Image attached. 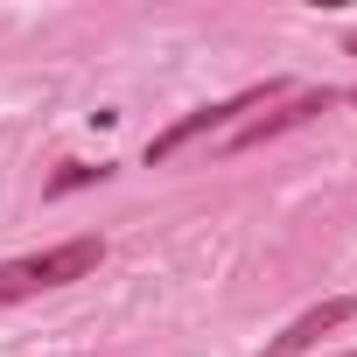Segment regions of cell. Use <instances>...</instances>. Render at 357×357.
<instances>
[{
	"instance_id": "cell-6",
	"label": "cell",
	"mask_w": 357,
	"mask_h": 357,
	"mask_svg": "<svg viewBox=\"0 0 357 357\" xmlns=\"http://www.w3.org/2000/svg\"><path fill=\"white\" fill-rule=\"evenodd\" d=\"M350 105H357V91H350Z\"/></svg>"
},
{
	"instance_id": "cell-7",
	"label": "cell",
	"mask_w": 357,
	"mask_h": 357,
	"mask_svg": "<svg viewBox=\"0 0 357 357\" xmlns=\"http://www.w3.org/2000/svg\"><path fill=\"white\" fill-rule=\"evenodd\" d=\"M350 357H357V350H350Z\"/></svg>"
},
{
	"instance_id": "cell-2",
	"label": "cell",
	"mask_w": 357,
	"mask_h": 357,
	"mask_svg": "<svg viewBox=\"0 0 357 357\" xmlns=\"http://www.w3.org/2000/svg\"><path fill=\"white\" fill-rule=\"evenodd\" d=\"M287 98V84H252V91H238V98H218V105H197L190 119H175L168 133H154L147 140V168L154 161H175L183 147H197L204 133H225V126H245V112H266V105H280Z\"/></svg>"
},
{
	"instance_id": "cell-3",
	"label": "cell",
	"mask_w": 357,
	"mask_h": 357,
	"mask_svg": "<svg viewBox=\"0 0 357 357\" xmlns=\"http://www.w3.org/2000/svg\"><path fill=\"white\" fill-rule=\"evenodd\" d=\"M315 112H329V91H287L273 112H259V119H245V126H231V147H259V140H280V133H294V126H308Z\"/></svg>"
},
{
	"instance_id": "cell-4",
	"label": "cell",
	"mask_w": 357,
	"mask_h": 357,
	"mask_svg": "<svg viewBox=\"0 0 357 357\" xmlns=\"http://www.w3.org/2000/svg\"><path fill=\"white\" fill-rule=\"evenodd\" d=\"M343 322H357V294H336V301H322V308H308V315H294L273 343H266V357H301V350H315L329 329H343Z\"/></svg>"
},
{
	"instance_id": "cell-5",
	"label": "cell",
	"mask_w": 357,
	"mask_h": 357,
	"mask_svg": "<svg viewBox=\"0 0 357 357\" xmlns=\"http://www.w3.org/2000/svg\"><path fill=\"white\" fill-rule=\"evenodd\" d=\"M98 175H112V168H105V161H98V168H91V161H63V168L50 175V197H70V190H84V183H98Z\"/></svg>"
},
{
	"instance_id": "cell-1",
	"label": "cell",
	"mask_w": 357,
	"mask_h": 357,
	"mask_svg": "<svg viewBox=\"0 0 357 357\" xmlns=\"http://www.w3.org/2000/svg\"><path fill=\"white\" fill-rule=\"evenodd\" d=\"M98 259H105V238H98V231H77V238H63V245H50V252L8 259V266H0V301H29V294L70 287V280H84Z\"/></svg>"
}]
</instances>
